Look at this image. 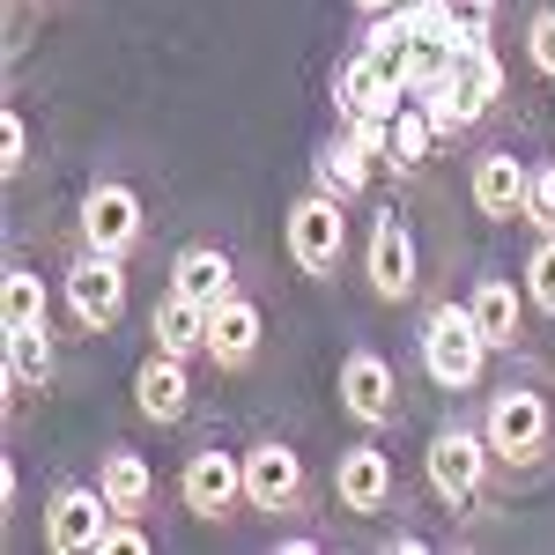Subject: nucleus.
Listing matches in <instances>:
<instances>
[{
    "label": "nucleus",
    "mask_w": 555,
    "mask_h": 555,
    "mask_svg": "<svg viewBox=\"0 0 555 555\" xmlns=\"http://www.w3.org/2000/svg\"><path fill=\"white\" fill-rule=\"evenodd\" d=\"M481 437L496 452V467L541 474L555 452V392L548 378H504L481 392Z\"/></svg>",
    "instance_id": "f257e3e1"
},
{
    "label": "nucleus",
    "mask_w": 555,
    "mask_h": 555,
    "mask_svg": "<svg viewBox=\"0 0 555 555\" xmlns=\"http://www.w3.org/2000/svg\"><path fill=\"white\" fill-rule=\"evenodd\" d=\"M489 334L474 326V311L467 304H452V297H437L423 311V371L437 392H481V378H489Z\"/></svg>",
    "instance_id": "f03ea898"
},
{
    "label": "nucleus",
    "mask_w": 555,
    "mask_h": 555,
    "mask_svg": "<svg viewBox=\"0 0 555 555\" xmlns=\"http://www.w3.org/2000/svg\"><path fill=\"white\" fill-rule=\"evenodd\" d=\"M489 467H496V452H489L481 423H437V429H429L423 474H429L437 504H444L452 518H460V512H481V504H489Z\"/></svg>",
    "instance_id": "7ed1b4c3"
},
{
    "label": "nucleus",
    "mask_w": 555,
    "mask_h": 555,
    "mask_svg": "<svg viewBox=\"0 0 555 555\" xmlns=\"http://www.w3.org/2000/svg\"><path fill=\"white\" fill-rule=\"evenodd\" d=\"M282 253H289V267L304 282L341 274V259H348V201L341 193H326V185L297 193L289 215H282Z\"/></svg>",
    "instance_id": "20e7f679"
},
{
    "label": "nucleus",
    "mask_w": 555,
    "mask_h": 555,
    "mask_svg": "<svg viewBox=\"0 0 555 555\" xmlns=\"http://www.w3.org/2000/svg\"><path fill=\"white\" fill-rule=\"evenodd\" d=\"M334 400H341V415H348L356 429L385 437V429L408 415V392H400V363H392V356H378V348H348L341 371H334Z\"/></svg>",
    "instance_id": "39448f33"
},
{
    "label": "nucleus",
    "mask_w": 555,
    "mask_h": 555,
    "mask_svg": "<svg viewBox=\"0 0 555 555\" xmlns=\"http://www.w3.org/2000/svg\"><path fill=\"white\" fill-rule=\"evenodd\" d=\"M245 504H253L259 518H274V526L311 518V474H304L297 444H282V437L245 444Z\"/></svg>",
    "instance_id": "423d86ee"
},
{
    "label": "nucleus",
    "mask_w": 555,
    "mask_h": 555,
    "mask_svg": "<svg viewBox=\"0 0 555 555\" xmlns=\"http://www.w3.org/2000/svg\"><path fill=\"white\" fill-rule=\"evenodd\" d=\"M178 504L201 518V526H230L237 512H253V504H245V452H222V444L185 452V467H178Z\"/></svg>",
    "instance_id": "0eeeda50"
},
{
    "label": "nucleus",
    "mask_w": 555,
    "mask_h": 555,
    "mask_svg": "<svg viewBox=\"0 0 555 555\" xmlns=\"http://www.w3.org/2000/svg\"><path fill=\"white\" fill-rule=\"evenodd\" d=\"M60 297H67V311H75L82 334H112V326L127 319V259L82 245V253L67 259V274H60Z\"/></svg>",
    "instance_id": "6e6552de"
},
{
    "label": "nucleus",
    "mask_w": 555,
    "mask_h": 555,
    "mask_svg": "<svg viewBox=\"0 0 555 555\" xmlns=\"http://www.w3.org/2000/svg\"><path fill=\"white\" fill-rule=\"evenodd\" d=\"M334 504L348 518H385L400 504V467H392V452H385L371 429L334 452Z\"/></svg>",
    "instance_id": "1a4fd4ad"
},
{
    "label": "nucleus",
    "mask_w": 555,
    "mask_h": 555,
    "mask_svg": "<svg viewBox=\"0 0 555 555\" xmlns=\"http://www.w3.org/2000/svg\"><path fill=\"white\" fill-rule=\"evenodd\" d=\"M363 282H371L378 304H408L423 289V253H415V230H408L400 208L371 215V230H363Z\"/></svg>",
    "instance_id": "9d476101"
},
{
    "label": "nucleus",
    "mask_w": 555,
    "mask_h": 555,
    "mask_svg": "<svg viewBox=\"0 0 555 555\" xmlns=\"http://www.w3.org/2000/svg\"><path fill=\"white\" fill-rule=\"evenodd\" d=\"M75 230H82L89 253H112L127 259L141 237H149V208H141V193H133L127 178H96L82 193V208H75Z\"/></svg>",
    "instance_id": "9b49d317"
},
{
    "label": "nucleus",
    "mask_w": 555,
    "mask_h": 555,
    "mask_svg": "<svg viewBox=\"0 0 555 555\" xmlns=\"http://www.w3.org/2000/svg\"><path fill=\"white\" fill-rule=\"evenodd\" d=\"M104 526H112V496L96 481H60L44 496V548L52 555H96Z\"/></svg>",
    "instance_id": "f8f14e48"
},
{
    "label": "nucleus",
    "mask_w": 555,
    "mask_h": 555,
    "mask_svg": "<svg viewBox=\"0 0 555 555\" xmlns=\"http://www.w3.org/2000/svg\"><path fill=\"white\" fill-rule=\"evenodd\" d=\"M526 178L533 164H518V149H481L467 164V201L481 222H526Z\"/></svg>",
    "instance_id": "ddd939ff"
},
{
    "label": "nucleus",
    "mask_w": 555,
    "mask_h": 555,
    "mask_svg": "<svg viewBox=\"0 0 555 555\" xmlns=\"http://www.w3.org/2000/svg\"><path fill=\"white\" fill-rule=\"evenodd\" d=\"M133 415H141V423H164V429L185 423V415H193V363L149 348L141 371H133Z\"/></svg>",
    "instance_id": "4468645a"
},
{
    "label": "nucleus",
    "mask_w": 555,
    "mask_h": 555,
    "mask_svg": "<svg viewBox=\"0 0 555 555\" xmlns=\"http://www.w3.org/2000/svg\"><path fill=\"white\" fill-rule=\"evenodd\" d=\"M259 348H267V311H259L245 289H237L230 304H215V319H208V363L215 371H222V378L253 371Z\"/></svg>",
    "instance_id": "2eb2a0df"
},
{
    "label": "nucleus",
    "mask_w": 555,
    "mask_h": 555,
    "mask_svg": "<svg viewBox=\"0 0 555 555\" xmlns=\"http://www.w3.org/2000/svg\"><path fill=\"white\" fill-rule=\"evenodd\" d=\"M467 311H474V326L489 334V348L496 356H518L526 348V282H504V274H474V289H467Z\"/></svg>",
    "instance_id": "dca6fc26"
},
{
    "label": "nucleus",
    "mask_w": 555,
    "mask_h": 555,
    "mask_svg": "<svg viewBox=\"0 0 555 555\" xmlns=\"http://www.w3.org/2000/svg\"><path fill=\"white\" fill-rule=\"evenodd\" d=\"M400 104H408V89L378 67L371 44H356L341 67H334V112H378V119H392Z\"/></svg>",
    "instance_id": "f3484780"
},
{
    "label": "nucleus",
    "mask_w": 555,
    "mask_h": 555,
    "mask_svg": "<svg viewBox=\"0 0 555 555\" xmlns=\"http://www.w3.org/2000/svg\"><path fill=\"white\" fill-rule=\"evenodd\" d=\"M171 297H193V304H230L237 297V259L222 253V245H185L171 259Z\"/></svg>",
    "instance_id": "a211bd4d"
},
{
    "label": "nucleus",
    "mask_w": 555,
    "mask_h": 555,
    "mask_svg": "<svg viewBox=\"0 0 555 555\" xmlns=\"http://www.w3.org/2000/svg\"><path fill=\"white\" fill-rule=\"evenodd\" d=\"M96 489L112 496V512H127V518L156 512V467H149L133 444H112V452L96 460Z\"/></svg>",
    "instance_id": "6ab92c4d"
},
{
    "label": "nucleus",
    "mask_w": 555,
    "mask_h": 555,
    "mask_svg": "<svg viewBox=\"0 0 555 555\" xmlns=\"http://www.w3.org/2000/svg\"><path fill=\"white\" fill-rule=\"evenodd\" d=\"M0 385H8V392H52V385H60V341H52V326H23V334H8Z\"/></svg>",
    "instance_id": "aec40b11"
},
{
    "label": "nucleus",
    "mask_w": 555,
    "mask_h": 555,
    "mask_svg": "<svg viewBox=\"0 0 555 555\" xmlns=\"http://www.w3.org/2000/svg\"><path fill=\"white\" fill-rule=\"evenodd\" d=\"M208 304L193 297H171L164 289V304H156V319H149V334H156V348L164 356H185V363H208Z\"/></svg>",
    "instance_id": "412c9836"
},
{
    "label": "nucleus",
    "mask_w": 555,
    "mask_h": 555,
    "mask_svg": "<svg viewBox=\"0 0 555 555\" xmlns=\"http://www.w3.org/2000/svg\"><path fill=\"white\" fill-rule=\"evenodd\" d=\"M444 133H437V119H429L423 104L408 96L400 112H392V149H385V171H400V178H415L429 164V149H437Z\"/></svg>",
    "instance_id": "4be33fe9"
},
{
    "label": "nucleus",
    "mask_w": 555,
    "mask_h": 555,
    "mask_svg": "<svg viewBox=\"0 0 555 555\" xmlns=\"http://www.w3.org/2000/svg\"><path fill=\"white\" fill-rule=\"evenodd\" d=\"M0 326L23 334V326H52V297H44V274L8 259V289H0Z\"/></svg>",
    "instance_id": "5701e85b"
},
{
    "label": "nucleus",
    "mask_w": 555,
    "mask_h": 555,
    "mask_svg": "<svg viewBox=\"0 0 555 555\" xmlns=\"http://www.w3.org/2000/svg\"><path fill=\"white\" fill-rule=\"evenodd\" d=\"M371 171H378V156H363L348 133H334V141L319 149V185H326V193H341L348 208L371 193Z\"/></svg>",
    "instance_id": "b1692460"
},
{
    "label": "nucleus",
    "mask_w": 555,
    "mask_h": 555,
    "mask_svg": "<svg viewBox=\"0 0 555 555\" xmlns=\"http://www.w3.org/2000/svg\"><path fill=\"white\" fill-rule=\"evenodd\" d=\"M518 282H526V304H533L541 319H555V230H548V237H533V253H526V267H518Z\"/></svg>",
    "instance_id": "393cba45"
},
{
    "label": "nucleus",
    "mask_w": 555,
    "mask_h": 555,
    "mask_svg": "<svg viewBox=\"0 0 555 555\" xmlns=\"http://www.w3.org/2000/svg\"><path fill=\"white\" fill-rule=\"evenodd\" d=\"M518 52H526V67L555 82V0H541L533 15H526V30H518Z\"/></svg>",
    "instance_id": "a878e982"
},
{
    "label": "nucleus",
    "mask_w": 555,
    "mask_h": 555,
    "mask_svg": "<svg viewBox=\"0 0 555 555\" xmlns=\"http://www.w3.org/2000/svg\"><path fill=\"white\" fill-rule=\"evenodd\" d=\"M526 230L533 237L555 230V164H533V178H526Z\"/></svg>",
    "instance_id": "bb28decb"
},
{
    "label": "nucleus",
    "mask_w": 555,
    "mask_h": 555,
    "mask_svg": "<svg viewBox=\"0 0 555 555\" xmlns=\"http://www.w3.org/2000/svg\"><path fill=\"white\" fill-rule=\"evenodd\" d=\"M0 171L8 178L30 171V119H23L15 104H8V119H0Z\"/></svg>",
    "instance_id": "cd10ccee"
},
{
    "label": "nucleus",
    "mask_w": 555,
    "mask_h": 555,
    "mask_svg": "<svg viewBox=\"0 0 555 555\" xmlns=\"http://www.w3.org/2000/svg\"><path fill=\"white\" fill-rule=\"evenodd\" d=\"M96 555H149V533H141V518L112 512V526H104V548Z\"/></svg>",
    "instance_id": "c85d7f7f"
},
{
    "label": "nucleus",
    "mask_w": 555,
    "mask_h": 555,
    "mask_svg": "<svg viewBox=\"0 0 555 555\" xmlns=\"http://www.w3.org/2000/svg\"><path fill=\"white\" fill-rule=\"evenodd\" d=\"M452 8H460V23H467L474 38H489V30H496V8H504V0H452Z\"/></svg>",
    "instance_id": "c756f323"
},
{
    "label": "nucleus",
    "mask_w": 555,
    "mask_h": 555,
    "mask_svg": "<svg viewBox=\"0 0 555 555\" xmlns=\"http://www.w3.org/2000/svg\"><path fill=\"white\" fill-rule=\"evenodd\" d=\"M23 504V474H15V460H0V512H15Z\"/></svg>",
    "instance_id": "7c9ffc66"
},
{
    "label": "nucleus",
    "mask_w": 555,
    "mask_h": 555,
    "mask_svg": "<svg viewBox=\"0 0 555 555\" xmlns=\"http://www.w3.org/2000/svg\"><path fill=\"white\" fill-rule=\"evenodd\" d=\"M356 15H385V8H400V0H348Z\"/></svg>",
    "instance_id": "2f4dec72"
}]
</instances>
